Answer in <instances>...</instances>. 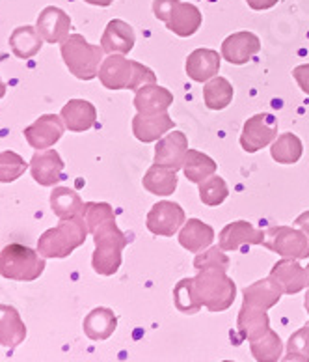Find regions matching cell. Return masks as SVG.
Returning a JSON list of instances; mask_svg holds the SVG:
<instances>
[{
	"mask_svg": "<svg viewBox=\"0 0 309 362\" xmlns=\"http://www.w3.org/2000/svg\"><path fill=\"white\" fill-rule=\"evenodd\" d=\"M83 217L95 243V252L92 256L93 271L101 276H112L121 267L123 249L129 245V238L116 224V215L110 204L86 202Z\"/></svg>",
	"mask_w": 309,
	"mask_h": 362,
	"instance_id": "obj_1",
	"label": "cell"
},
{
	"mask_svg": "<svg viewBox=\"0 0 309 362\" xmlns=\"http://www.w3.org/2000/svg\"><path fill=\"white\" fill-rule=\"evenodd\" d=\"M97 77L109 90H138L145 84L157 83L153 69L125 58V54H110L104 58Z\"/></svg>",
	"mask_w": 309,
	"mask_h": 362,
	"instance_id": "obj_2",
	"label": "cell"
},
{
	"mask_svg": "<svg viewBox=\"0 0 309 362\" xmlns=\"http://www.w3.org/2000/svg\"><path fill=\"white\" fill-rule=\"evenodd\" d=\"M88 224L84 217H73L60 221L56 228H51L37 239V252L43 258H67L73 250L83 247L88 238Z\"/></svg>",
	"mask_w": 309,
	"mask_h": 362,
	"instance_id": "obj_3",
	"label": "cell"
},
{
	"mask_svg": "<svg viewBox=\"0 0 309 362\" xmlns=\"http://www.w3.org/2000/svg\"><path fill=\"white\" fill-rule=\"evenodd\" d=\"M196 299L209 312H226L235 303L237 286L227 276V271L203 269L192 276Z\"/></svg>",
	"mask_w": 309,
	"mask_h": 362,
	"instance_id": "obj_4",
	"label": "cell"
},
{
	"mask_svg": "<svg viewBox=\"0 0 309 362\" xmlns=\"http://www.w3.org/2000/svg\"><path fill=\"white\" fill-rule=\"evenodd\" d=\"M103 47L92 45L80 34H71L62 42V58L69 73L80 81H92L99 75L104 60Z\"/></svg>",
	"mask_w": 309,
	"mask_h": 362,
	"instance_id": "obj_5",
	"label": "cell"
},
{
	"mask_svg": "<svg viewBox=\"0 0 309 362\" xmlns=\"http://www.w3.org/2000/svg\"><path fill=\"white\" fill-rule=\"evenodd\" d=\"M45 258L25 245L11 243L0 252V274L17 282H32L45 271Z\"/></svg>",
	"mask_w": 309,
	"mask_h": 362,
	"instance_id": "obj_6",
	"label": "cell"
},
{
	"mask_svg": "<svg viewBox=\"0 0 309 362\" xmlns=\"http://www.w3.org/2000/svg\"><path fill=\"white\" fill-rule=\"evenodd\" d=\"M263 247L281 258L308 259L309 233L298 226H270L265 232Z\"/></svg>",
	"mask_w": 309,
	"mask_h": 362,
	"instance_id": "obj_7",
	"label": "cell"
},
{
	"mask_svg": "<svg viewBox=\"0 0 309 362\" xmlns=\"http://www.w3.org/2000/svg\"><path fill=\"white\" fill-rule=\"evenodd\" d=\"M278 139V118L274 114L259 112L248 118L241 133V148L246 153H258Z\"/></svg>",
	"mask_w": 309,
	"mask_h": 362,
	"instance_id": "obj_8",
	"label": "cell"
},
{
	"mask_svg": "<svg viewBox=\"0 0 309 362\" xmlns=\"http://www.w3.org/2000/svg\"><path fill=\"white\" fill-rule=\"evenodd\" d=\"M185 209L177 202H170V200L154 204L145 218L147 230L159 238H174L181 228L185 226Z\"/></svg>",
	"mask_w": 309,
	"mask_h": 362,
	"instance_id": "obj_9",
	"label": "cell"
},
{
	"mask_svg": "<svg viewBox=\"0 0 309 362\" xmlns=\"http://www.w3.org/2000/svg\"><path fill=\"white\" fill-rule=\"evenodd\" d=\"M63 127H66V124H63L62 116L43 114L34 124L26 127L25 139L34 150H49L62 139Z\"/></svg>",
	"mask_w": 309,
	"mask_h": 362,
	"instance_id": "obj_10",
	"label": "cell"
},
{
	"mask_svg": "<svg viewBox=\"0 0 309 362\" xmlns=\"http://www.w3.org/2000/svg\"><path fill=\"white\" fill-rule=\"evenodd\" d=\"M188 150L190 148H188V139H186L185 133L171 131V133H166L160 140H157L153 163L177 172L183 168V163H185L186 151Z\"/></svg>",
	"mask_w": 309,
	"mask_h": 362,
	"instance_id": "obj_11",
	"label": "cell"
},
{
	"mask_svg": "<svg viewBox=\"0 0 309 362\" xmlns=\"http://www.w3.org/2000/svg\"><path fill=\"white\" fill-rule=\"evenodd\" d=\"M263 243L265 232L258 230L248 221H235V223L226 224V226L222 228L220 235H218V245L226 252H235V250H241L243 247Z\"/></svg>",
	"mask_w": 309,
	"mask_h": 362,
	"instance_id": "obj_12",
	"label": "cell"
},
{
	"mask_svg": "<svg viewBox=\"0 0 309 362\" xmlns=\"http://www.w3.org/2000/svg\"><path fill=\"white\" fill-rule=\"evenodd\" d=\"M261 51V40L253 32H235L222 43V58L233 66H244Z\"/></svg>",
	"mask_w": 309,
	"mask_h": 362,
	"instance_id": "obj_13",
	"label": "cell"
},
{
	"mask_svg": "<svg viewBox=\"0 0 309 362\" xmlns=\"http://www.w3.org/2000/svg\"><path fill=\"white\" fill-rule=\"evenodd\" d=\"M30 174L42 187L56 185L63 180V160L56 150H36L30 159Z\"/></svg>",
	"mask_w": 309,
	"mask_h": 362,
	"instance_id": "obj_14",
	"label": "cell"
},
{
	"mask_svg": "<svg viewBox=\"0 0 309 362\" xmlns=\"http://www.w3.org/2000/svg\"><path fill=\"white\" fill-rule=\"evenodd\" d=\"M133 103L138 114H145V116L162 114L170 109L171 103H174V93L157 83L145 84V86L136 90Z\"/></svg>",
	"mask_w": 309,
	"mask_h": 362,
	"instance_id": "obj_15",
	"label": "cell"
},
{
	"mask_svg": "<svg viewBox=\"0 0 309 362\" xmlns=\"http://www.w3.org/2000/svg\"><path fill=\"white\" fill-rule=\"evenodd\" d=\"M40 36L47 43H62L69 36V28H71V19L66 11L54 6H49L40 13L36 25Z\"/></svg>",
	"mask_w": 309,
	"mask_h": 362,
	"instance_id": "obj_16",
	"label": "cell"
},
{
	"mask_svg": "<svg viewBox=\"0 0 309 362\" xmlns=\"http://www.w3.org/2000/svg\"><path fill=\"white\" fill-rule=\"evenodd\" d=\"M284 288L278 284V280H274L270 274L267 279H261L253 284L246 286L243 290V305L255 306L261 310H268L279 303L284 297Z\"/></svg>",
	"mask_w": 309,
	"mask_h": 362,
	"instance_id": "obj_17",
	"label": "cell"
},
{
	"mask_svg": "<svg viewBox=\"0 0 309 362\" xmlns=\"http://www.w3.org/2000/svg\"><path fill=\"white\" fill-rule=\"evenodd\" d=\"M222 54L212 49H196L188 54L185 62V71L194 83H207L217 77L220 71Z\"/></svg>",
	"mask_w": 309,
	"mask_h": 362,
	"instance_id": "obj_18",
	"label": "cell"
},
{
	"mask_svg": "<svg viewBox=\"0 0 309 362\" xmlns=\"http://www.w3.org/2000/svg\"><path fill=\"white\" fill-rule=\"evenodd\" d=\"M270 276L278 280V284L284 288L285 295L300 293L302 290L308 288V274L305 267L298 264V259L293 258H281L279 262L272 265Z\"/></svg>",
	"mask_w": 309,
	"mask_h": 362,
	"instance_id": "obj_19",
	"label": "cell"
},
{
	"mask_svg": "<svg viewBox=\"0 0 309 362\" xmlns=\"http://www.w3.org/2000/svg\"><path fill=\"white\" fill-rule=\"evenodd\" d=\"M176 124L174 119L170 118V114H153V116H145V114H136L133 118V133L134 136L144 142V144H150V142H157L160 140L166 133L174 131Z\"/></svg>",
	"mask_w": 309,
	"mask_h": 362,
	"instance_id": "obj_20",
	"label": "cell"
},
{
	"mask_svg": "<svg viewBox=\"0 0 309 362\" xmlns=\"http://www.w3.org/2000/svg\"><path fill=\"white\" fill-rule=\"evenodd\" d=\"M60 116L71 133H84L97 124V109L86 99H69L62 107Z\"/></svg>",
	"mask_w": 309,
	"mask_h": 362,
	"instance_id": "obj_21",
	"label": "cell"
},
{
	"mask_svg": "<svg viewBox=\"0 0 309 362\" xmlns=\"http://www.w3.org/2000/svg\"><path fill=\"white\" fill-rule=\"evenodd\" d=\"M136 43V34L129 23L114 19L107 25L101 37V47L109 54H129Z\"/></svg>",
	"mask_w": 309,
	"mask_h": 362,
	"instance_id": "obj_22",
	"label": "cell"
},
{
	"mask_svg": "<svg viewBox=\"0 0 309 362\" xmlns=\"http://www.w3.org/2000/svg\"><path fill=\"white\" fill-rule=\"evenodd\" d=\"M179 245L188 252L200 254L209 249L214 241V230L211 224L203 223L200 218H188L185 226L179 230Z\"/></svg>",
	"mask_w": 309,
	"mask_h": 362,
	"instance_id": "obj_23",
	"label": "cell"
},
{
	"mask_svg": "<svg viewBox=\"0 0 309 362\" xmlns=\"http://www.w3.org/2000/svg\"><path fill=\"white\" fill-rule=\"evenodd\" d=\"M237 331L241 338L248 341H255L259 338H263L270 331V317H268L267 310L243 305L237 317Z\"/></svg>",
	"mask_w": 309,
	"mask_h": 362,
	"instance_id": "obj_24",
	"label": "cell"
},
{
	"mask_svg": "<svg viewBox=\"0 0 309 362\" xmlns=\"http://www.w3.org/2000/svg\"><path fill=\"white\" fill-rule=\"evenodd\" d=\"M201 23H203V17L196 6L179 0L170 19L166 21V28L179 37H190L200 30Z\"/></svg>",
	"mask_w": 309,
	"mask_h": 362,
	"instance_id": "obj_25",
	"label": "cell"
},
{
	"mask_svg": "<svg viewBox=\"0 0 309 362\" xmlns=\"http://www.w3.org/2000/svg\"><path fill=\"white\" fill-rule=\"evenodd\" d=\"M116 327H118V317L110 308H104V306L93 308L83 321L84 334L93 341L109 340L116 331Z\"/></svg>",
	"mask_w": 309,
	"mask_h": 362,
	"instance_id": "obj_26",
	"label": "cell"
},
{
	"mask_svg": "<svg viewBox=\"0 0 309 362\" xmlns=\"http://www.w3.org/2000/svg\"><path fill=\"white\" fill-rule=\"evenodd\" d=\"M26 338V327L19 312L10 305H0V346L13 349Z\"/></svg>",
	"mask_w": 309,
	"mask_h": 362,
	"instance_id": "obj_27",
	"label": "cell"
},
{
	"mask_svg": "<svg viewBox=\"0 0 309 362\" xmlns=\"http://www.w3.org/2000/svg\"><path fill=\"white\" fill-rule=\"evenodd\" d=\"M177 183H179V180H177L176 170H170V168L159 165L150 166L144 180H142L145 191L154 194V197H170L176 192Z\"/></svg>",
	"mask_w": 309,
	"mask_h": 362,
	"instance_id": "obj_28",
	"label": "cell"
},
{
	"mask_svg": "<svg viewBox=\"0 0 309 362\" xmlns=\"http://www.w3.org/2000/svg\"><path fill=\"white\" fill-rule=\"evenodd\" d=\"M51 209L60 221L80 217L84 211L83 198L69 187H54L51 192Z\"/></svg>",
	"mask_w": 309,
	"mask_h": 362,
	"instance_id": "obj_29",
	"label": "cell"
},
{
	"mask_svg": "<svg viewBox=\"0 0 309 362\" xmlns=\"http://www.w3.org/2000/svg\"><path fill=\"white\" fill-rule=\"evenodd\" d=\"M43 37L40 36V32L34 26H19L11 32L10 36V47L11 52L21 60H28L34 58L37 52L42 51Z\"/></svg>",
	"mask_w": 309,
	"mask_h": 362,
	"instance_id": "obj_30",
	"label": "cell"
},
{
	"mask_svg": "<svg viewBox=\"0 0 309 362\" xmlns=\"http://www.w3.org/2000/svg\"><path fill=\"white\" fill-rule=\"evenodd\" d=\"M235 90L226 77H212L203 86V101L209 110H224L233 101Z\"/></svg>",
	"mask_w": 309,
	"mask_h": 362,
	"instance_id": "obj_31",
	"label": "cell"
},
{
	"mask_svg": "<svg viewBox=\"0 0 309 362\" xmlns=\"http://www.w3.org/2000/svg\"><path fill=\"white\" fill-rule=\"evenodd\" d=\"M217 163L214 159L207 156V153H201L198 150H188L186 151L185 163H183V172H185L186 180L190 183H198L200 185L201 181H205L207 177H211L217 174Z\"/></svg>",
	"mask_w": 309,
	"mask_h": 362,
	"instance_id": "obj_32",
	"label": "cell"
},
{
	"mask_svg": "<svg viewBox=\"0 0 309 362\" xmlns=\"http://www.w3.org/2000/svg\"><path fill=\"white\" fill-rule=\"evenodd\" d=\"M304 144L294 133H284L270 144V156L279 165H296L302 159Z\"/></svg>",
	"mask_w": 309,
	"mask_h": 362,
	"instance_id": "obj_33",
	"label": "cell"
},
{
	"mask_svg": "<svg viewBox=\"0 0 309 362\" xmlns=\"http://www.w3.org/2000/svg\"><path fill=\"white\" fill-rule=\"evenodd\" d=\"M250 351L258 362H278L284 353V341L272 329L255 341H250Z\"/></svg>",
	"mask_w": 309,
	"mask_h": 362,
	"instance_id": "obj_34",
	"label": "cell"
},
{
	"mask_svg": "<svg viewBox=\"0 0 309 362\" xmlns=\"http://www.w3.org/2000/svg\"><path fill=\"white\" fill-rule=\"evenodd\" d=\"M227 197H229V187H227L226 180L217 176V174L200 183V200L207 207L222 206L227 200Z\"/></svg>",
	"mask_w": 309,
	"mask_h": 362,
	"instance_id": "obj_35",
	"label": "cell"
},
{
	"mask_svg": "<svg viewBox=\"0 0 309 362\" xmlns=\"http://www.w3.org/2000/svg\"><path fill=\"white\" fill-rule=\"evenodd\" d=\"M174 305L181 314H196L203 306L200 305V300L196 299L194 293V286H192V276L190 279L179 280L174 288Z\"/></svg>",
	"mask_w": 309,
	"mask_h": 362,
	"instance_id": "obj_36",
	"label": "cell"
},
{
	"mask_svg": "<svg viewBox=\"0 0 309 362\" xmlns=\"http://www.w3.org/2000/svg\"><path fill=\"white\" fill-rule=\"evenodd\" d=\"M229 256L226 254V250L222 249L220 245L218 247H209L203 252L196 254V258H194V267L198 271L203 269H220V271H227L229 269Z\"/></svg>",
	"mask_w": 309,
	"mask_h": 362,
	"instance_id": "obj_37",
	"label": "cell"
},
{
	"mask_svg": "<svg viewBox=\"0 0 309 362\" xmlns=\"http://www.w3.org/2000/svg\"><path fill=\"white\" fill-rule=\"evenodd\" d=\"M28 168L21 156L16 151H2L0 153V183H11L19 180Z\"/></svg>",
	"mask_w": 309,
	"mask_h": 362,
	"instance_id": "obj_38",
	"label": "cell"
},
{
	"mask_svg": "<svg viewBox=\"0 0 309 362\" xmlns=\"http://www.w3.org/2000/svg\"><path fill=\"white\" fill-rule=\"evenodd\" d=\"M287 351L302 353V355H308L309 357V323H305L302 329H298V331L289 337Z\"/></svg>",
	"mask_w": 309,
	"mask_h": 362,
	"instance_id": "obj_39",
	"label": "cell"
},
{
	"mask_svg": "<svg viewBox=\"0 0 309 362\" xmlns=\"http://www.w3.org/2000/svg\"><path fill=\"white\" fill-rule=\"evenodd\" d=\"M179 0H154L153 2V11L154 17L159 19V21L166 23L170 19V16L176 10V6Z\"/></svg>",
	"mask_w": 309,
	"mask_h": 362,
	"instance_id": "obj_40",
	"label": "cell"
},
{
	"mask_svg": "<svg viewBox=\"0 0 309 362\" xmlns=\"http://www.w3.org/2000/svg\"><path fill=\"white\" fill-rule=\"evenodd\" d=\"M293 77L294 81L298 83L300 90L309 95V64H302V66H296L293 69Z\"/></svg>",
	"mask_w": 309,
	"mask_h": 362,
	"instance_id": "obj_41",
	"label": "cell"
},
{
	"mask_svg": "<svg viewBox=\"0 0 309 362\" xmlns=\"http://www.w3.org/2000/svg\"><path fill=\"white\" fill-rule=\"evenodd\" d=\"M279 0H246V4L255 11H263V10H270L274 6L278 4Z\"/></svg>",
	"mask_w": 309,
	"mask_h": 362,
	"instance_id": "obj_42",
	"label": "cell"
},
{
	"mask_svg": "<svg viewBox=\"0 0 309 362\" xmlns=\"http://www.w3.org/2000/svg\"><path fill=\"white\" fill-rule=\"evenodd\" d=\"M294 226L302 228V230H304V232H308V233H309V211L300 213L298 217L294 218Z\"/></svg>",
	"mask_w": 309,
	"mask_h": 362,
	"instance_id": "obj_43",
	"label": "cell"
},
{
	"mask_svg": "<svg viewBox=\"0 0 309 362\" xmlns=\"http://www.w3.org/2000/svg\"><path fill=\"white\" fill-rule=\"evenodd\" d=\"M281 362H309L308 355H302V353H289L281 358Z\"/></svg>",
	"mask_w": 309,
	"mask_h": 362,
	"instance_id": "obj_44",
	"label": "cell"
},
{
	"mask_svg": "<svg viewBox=\"0 0 309 362\" xmlns=\"http://www.w3.org/2000/svg\"><path fill=\"white\" fill-rule=\"evenodd\" d=\"M84 2H88V4H93V6H103V8H107V6L112 4L114 0H84Z\"/></svg>",
	"mask_w": 309,
	"mask_h": 362,
	"instance_id": "obj_45",
	"label": "cell"
},
{
	"mask_svg": "<svg viewBox=\"0 0 309 362\" xmlns=\"http://www.w3.org/2000/svg\"><path fill=\"white\" fill-rule=\"evenodd\" d=\"M6 95V84L2 83V78H0V99Z\"/></svg>",
	"mask_w": 309,
	"mask_h": 362,
	"instance_id": "obj_46",
	"label": "cell"
},
{
	"mask_svg": "<svg viewBox=\"0 0 309 362\" xmlns=\"http://www.w3.org/2000/svg\"><path fill=\"white\" fill-rule=\"evenodd\" d=\"M304 308H305V312H308V314H309V290H308V293H305V299H304Z\"/></svg>",
	"mask_w": 309,
	"mask_h": 362,
	"instance_id": "obj_47",
	"label": "cell"
},
{
	"mask_svg": "<svg viewBox=\"0 0 309 362\" xmlns=\"http://www.w3.org/2000/svg\"><path fill=\"white\" fill-rule=\"evenodd\" d=\"M305 274H308V288H309V264H308V267H305Z\"/></svg>",
	"mask_w": 309,
	"mask_h": 362,
	"instance_id": "obj_48",
	"label": "cell"
},
{
	"mask_svg": "<svg viewBox=\"0 0 309 362\" xmlns=\"http://www.w3.org/2000/svg\"><path fill=\"white\" fill-rule=\"evenodd\" d=\"M224 362H233V361H224Z\"/></svg>",
	"mask_w": 309,
	"mask_h": 362,
	"instance_id": "obj_49",
	"label": "cell"
}]
</instances>
